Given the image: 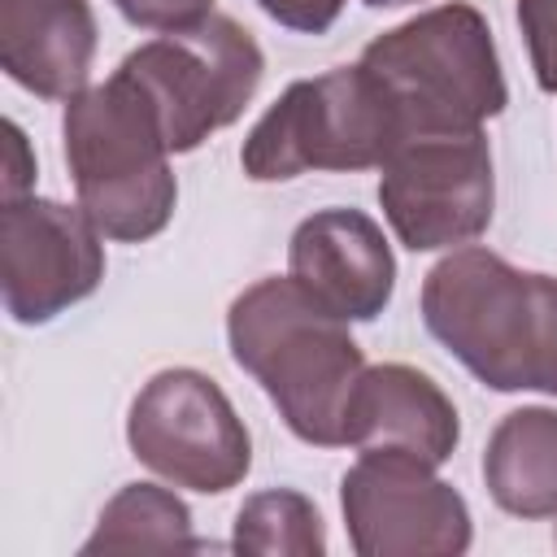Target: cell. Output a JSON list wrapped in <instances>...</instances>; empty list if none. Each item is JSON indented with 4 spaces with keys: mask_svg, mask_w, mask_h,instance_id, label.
I'll return each instance as SVG.
<instances>
[{
    "mask_svg": "<svg viewBox=\"0 0 557 557\" xmlns=\"http://www.w3.org/2000/svg\"><path fill=\"white\" fill-rule=\"evenodd\" d=\"M226 344L296 440L318 448L348 444V409L366 374V352L339 313L313 300L292 274H270L231 300Z\"/></svg>",
    "mask_w": 557,
    "mask_h": 557,
    "instance_id": "cell-1",
    "label": "cell"
},
{
    "mask_svg": "<svg viewBox=\"0 0 557 557\" xmlns=\"http://www.w3.org/2000/svg\"><path fill=\"white\" fill-rule=\"evenodd\" d=\"M422 322L483 387L557 396V274L453 248L422 278Z\"/></svg>",
    "mask_w": 557,
    "mask_h": 557,
    "instance_id": "cell-2",
    "label": "cell"
},
{
    "mask_svg": "<svg viewBox=\"0 0 557 557\" xmlns=\"http://www.w3.org/2000/svg\"><path fill=\"white\" fill-rule=\"evenodd\" d=\"M65 165L78 205L104 239L144 244L174 218L178 183L170 170V144L157 126L152 104L126 74L87 83L65 100L61 113Z\"/></svg>",
    "mask_w": 557,
    "mask_h": 557,
    "instance_id": "cell-3",
    "label": "cell"
},
{
    "mask_svg": "<svg viewBox=\"0 0 557 557\" xmlns=\"http://www.w3.org/2000/svg\"><path fill=\"white\" fill-rule=\"evenodd\" d=\"M361 65L392 100L405 139L483 131L509 104L492 26L466 0H444L383 30L361 48Z\"/></svg>",
    "mask_w": 557,
    "mask_h": 557,
    "instance_id": "cell-4",
    "label": "cell"
},
{
    "mask_svg": "<svg viewBox=\"0 0 557 557\" xmlns=\"http://www.w3.org/2000/svg\"><path fill=\"white\" fill-rule=\"evenodd\" d=\"M405 139L400 117L370 70L335 65L292 83L244 135L239 165L252 183H287L309 170H374Z\"/></svg>",
    "mask_w": 557,
    "mask_h": 557,
    "instance_id": "cell-5",
    "label": "cell"
},
{
    "mask_svg": "<svg viewBox=\"0 0 557 557\" xmlns=\"http://www.w3.org/2000/svg\"><path fill=\"white\" fill-rule=\"evenodd\" d=\"M152 104L170 152H196L213 131L231 126L265 78L261 44L226 13L161 30L117 61Z\"/></svg>",
    "mask_w": 557,
    "mask_h": 557,
    "instance_id": "cell-6",
    "label": "cell"
},
{
    "mask_svg": "<svg viewBox=\"0 0 557 557\" xmlns=\"http://www.w3.org/2000/svg\"><path fill=\"white\" fill-rule=\"evenodd\" d=\"M131 453L174 487L222 496L252 470V435L218 379L174 366L157 370L126 413Z\"/></svg>",
    "mask_w": 557,
    "mask_h": 557,
    "instance_id": "cell-7",
    "label": "cell"
},
{
    "mask_svg": "<svg viewBox=\"0 0 557 557\" xmlns=\"http://www.w3.org/2000/svg\"><path fill=\"white\" fill-rule=\"evenodd\" d=\"M435 470L405 448H361L339 479V509L357 557H457L470 548V505Z\"/></svg>",
    "mask_w": 557,
    "mask_h": 557,
    "instance_id": "cell-8",
    "label": "cell"
},
{
    "mask_svg": "<svg viewBox=\"0 0 557 557\" xmlns=\"http://www.w3.org/2000/svg\"><path fill=\"white\" fill-rule=\"evenodd\" d=\"M379 170L383 218L409 252L466 248L492 226L496 174L483 131L400 139Z\"/></svg>",
    "mask_w": 557,
    "mask_h": 557,
    "instance_id": "cell-9",
    "label": "cell"
},
{
    "mask_svg": "<svg viewBox=\"0 0 557 557\" xmlns=\"http://www.w3.org/2000/svg\"><path fill=\"white\" fill-rule=\"evenodd\" d=\"M104 278L100 226L83 205L48 196H13L0 209V287L4 309L22 326H44L87 300Z\"/></svg>",
    "mask_w": 557,
    "mask_h": 557,
    "instance_id": "cell-10",
    "label": "cell"
},
{
    "mask_svg": "<svg viewBox=\"0 0 557 557\" xmlns=\"http://www.w3.org/2000/svg\"><path fill=\"white\" fill-rule=\"evenodd\" d=\"M287 274L344 322H374L396 292V257L383 226L361 209H318L287 244Z\"/></svg>",
    "mask_w": 557,
    "mask_h": 557,
    "instance_id": "cell-11",
    "label": "cell"
},
{
    "mask_svg": "<svg viewBox=\"0 0 557 557\" xmlns=\"http://www.w3.org/2000/svg\"><path fill=\"white\" fill-rule=\"evenodd\" d=\"M352 448H405L444 466L461 444V418L448 392L405 361L366 366L352 409H348Z\"/></svg>",
    "mask_w": 557,
    "mask_h": 557,
    "instance_id": "cell-12",
    "label": "cell"
},
{
    "mask_svg": "<svg viewBox=\"0 0 557 557\" xmlns=\"http://www.w3.org/2000/svg\"><path fill=\"white\" fill-rule=\"evenodd\" d=\"M96 13L87 0H0V70L39 100L87 87Z\"/></svg>",
    "mask_w": 557,
    "mask_h": 557,
    "instance_id": "cell-13",
    "label": "cell"
},
{
    "mask_svg": "<svg viewBox=\"0 0 557 557\" xmlns=\"http://www.w3.org/2000/svg\"><path fill=\"white\" fill-rule=\"evenodd\" d=\"M487 496L513 518L557 513V409L522 405L505 413L483 448Z\"/></svg>",
    "mask_w": 557,
    "mask_h": 557,
    "instance_id": "cell-14",
    "label": "cell"
},
{
    "mask_svg": "<svg viewBox=\"0 0 557 557\" xmlns=\"http://www.w3.org/2000/svg\"><path fill=\"white\" fill-rule=\"evenodd\" d=\"M144 548H209L191 535V509L157 483H126L104 509L83 553H144Z\"/></svg>",
    "mask_w": 557,
    "mask_h": 557,
    "instance_id": "cell-15",
    "label": "cell"
},
{
    "mask_svg": "<svg viewBox=\"0 0 557 557\" xmlns=\"http://www.w3.org/2000/svg\"><path fill=\"white\" fill-rule=\"evenodd\" d=\"M235 553H283V557H322L326 527L318 505L296 487H265L248 496L231 531Z\"/></svg>",
    "mask_w": 557,
    "mask_h": 557,
    "instance_id": "cell-16",
    "label": "cell"
},
{
    "mask_svg": "<svg viewBox=\"0 0 557 557\" xmlns=\"http://www.w3.org/2000/svg\"><path fill=\"white\" fill-rule=\"evenodd\" d=\"M518 30L527 39L535 83L557 96V0H518Z\"/></svg>",
    "mask_w": 557,
    "mask_h": 557,
    "instance_id": "cell-17",
    "label": "cell"
},
{
    "mask_svg": "<svg viewBox=\"0 0 557 557\" xmlns=\"http://www.w3.org/2000/svg\"><path fill=\"white\" fill-rule=\"evenodd\" d=\"M113 4L131 26L144 30H178L213 13V0H113Z\"/></svg>",
    "mask_w": 557,
    "mask_h": 557,
    "instance_id": "cell-18",
    "label": "cell"
},
{
    "mask_svg": "<svg viewBox=\"0 0 557 557\" xmlns=\"http://www.w3.org/2000/svg\"><path fill=\"white\" fill-rule=\"evenodd\" d=\"M261 13L300 35H326L344 13V0H257Z\"/></svg>",
    "mask_w": 557,
    "mask_h": 557,
    "instance_id": "cell-19",
    "label": "cell"
},
{
    "mask_svg": "<svg viewBox=\"0 0 557 557\" xmlns=\"http://www.w3.org/2000/svg\"><path fill=\"white\" fill-rule=\"evenodd\" d=\"M35 183V161H26V139L17 131V122H9V165H4V200L26 196Z\"/></svg>",
    "mask_w": 557,
    "mask_h": 557,
    "instance_id": "cell-20",
    "label": "cell"
},
{
    "mask_svg": "<svg viewBox=\"0 0 557 557\" xmlns=\"http://www.w3.org/2000/svg\"><path fill=\"white\" fill-rule=\"evenodd\" d=\"M370 9H396V4H413V0H366Z\"/></svg>",
    "mask_w": 557,
    "mask_h": 557,
    "instance_id": "cell-21",
    "label": "cell"
},
{
    "mask_svg": "<svg viewBox=\"0 0 557 557\" xmlns=\"http://www.w3.org/2000/svg\"><path fill=\"white\" fill-rule=\"evenodd\" d=\"M553 544H557V531H553Z\"/></svg>",
    "mask_w": 557,
    "mask_h": 557,
    "instance_id": "cell-22",
    "label": "cell"
}]
</instances>
